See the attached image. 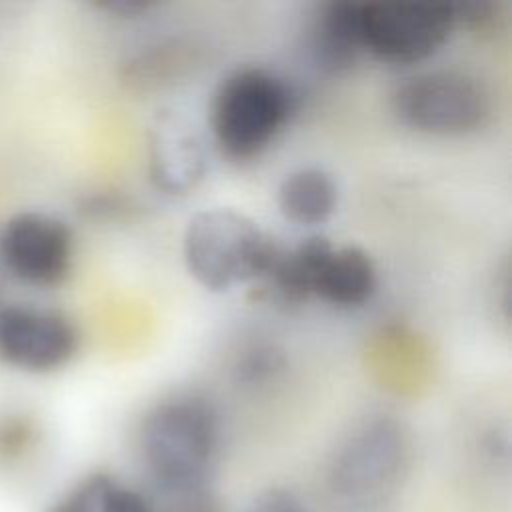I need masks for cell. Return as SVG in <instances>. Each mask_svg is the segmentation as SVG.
<instances>
[{"label":"cell","instance_id":"15","mask_svg":"<svg viewBox=\"0 0 512 512\" xmlns=\"http://www.w3.org/2000/svg\"><path fill=\"white\" fill-rule=\"evenodd\" d=\"M80 212L94 222H116L130 212V202L116 192H90L80 200Z\"/></svg>","mask_w":512,"mask_h":512},{"label":"cell","instance_id":"3","mask_svg":"<svg viewBox=\"0 0 512 512\" xmlns=\"http://www.w3.org/2000/svg\"><path fill=\"white\" fill-rule=\"evenodd\" d=\"M260 284L280 304L316 298L336 310H358L378 290V268L364 248L312 234L290 248H278Z\"/></svg>","mask_w":512,"mask_h":512},{"label":"cell","instance_id":"10","mask_svg":"<svg viewBox=\"0 0 512 512\" xmlns=\"http://www.w3.org/2000/svg\"><path fill=\"white\" fill-rule=\"evenodd\" d=\"M146 172L166 196L194 192L208 172L206 144L190 120L174 110L154 116L146 132Z\"/></svg>","mask_w":512,"mask_h":512},{"label":"cell","instance_id":"4","mask_svg":"<svg viewBox=\"0 0 512 512\" xmlns=\"http://www.w3.org/2000/svg\"><path fill=\"white\" fill-rule=\"evenodd\" d=\"M278 248L258 222L232 208L196 212L182 234L184 266L194 282L210 292L260 282Z\"/></svg>","mask_w":512,"mask_h":512},{"label":"cell","instance_id":"8","mask_svg":"<svg viewBox=\"0 0 512 512\" xmlns=\"http://www.w3.org/2000/svg\"><path fill=\"white\" fill-rule=\"evenodd\" d=\"M0 264L26 286L56 288L72 272L74 234L50 212H18L0 228Z\"/></svg>","mask_w":512,"mask_h":512},{"label":"cell","instance_id":"9","mask_svg":"<svg viewBox=\"0 0 512 512\" xmlns=\"http://www.w3.org/2000/svg\"><path fill=\"white\" fill-rule=\"evenodd\" d=\"M80 332L62 310L8 302L0 304V362L26 374H50L76 356Z\"/></svg>","mask_w":512,"mask_h":512},{"label":"cell","instance_id":"14","mask_svg":"<svg viewBox=\"0 0 512 512\" xmlns=\"http://www.w3.org/2000/svg\"><path fill=\"white\" fill-rule=\"evenodd\" d=\"M284 354L270 342L248 344L234 362V376L244 386H260L284 370Z\"/></svg>","mask_w":512,"mask_h":512},{"label":"cell","instance_id":"6","mask_svg":"<svg viewBox=\"0 0 512 512\" xmlns=\"http://www.w3.org/2000/svg\"><path fill=\"white\" fill-rule=\"evenodd\" d=\"M390 110L402 126L418 134L462 138L490 122L492 96L470 72L434 68L398 82L390 94Z\"/></svg>","mask_w":512,"mask_h":512},{"label":"cell","instance_id":"16","mask_svg":"<svg viewBox=\"0 0 512 512\" xmlns=\"http://www.w3.org/2000/svg\"><path fill=\"white\" fill-rule=\"evenodd\" d=\"M244 512H310L306 502H302V498L288 490V488H280V486H272L266 488L262 492H258L248 508Z\"/></svg>","mask_w":512,"mask_h":512},{"label":"cell","instance_id":"12","mask_svg":"<svg viewBox=\"0 0 512 512\" xmlns=\"http://www.w3.org/2000/svg\"><path fill=\"white\" fill-rule=\"evenodd\" d=\"M338 184L318 166H300L282 176L276 188L278 212L296 226H320L338 208Z\"/></svg>","mask_w":512,"mask_h":512},{"label":"cell","instance_id":"1","mask_svg":"<svg viewBox=\"0 0 512 512\" xmlns=\"http://www.w3.org/2000/svg\"><path fill=\"white\" fill-rule=\"evenodd\" d=\"M222 444L216 406L180 392L152 404L138 426V450L154 486L170 498L202 492Z\"/></svg>","mask_w":512,"mask_h":512},{"label":"cell","instance_id":"17","mask_svg":"<svg viewBox=\"0 0 512 512\" xmlns=\"http://www.w3.org/2000/svg\"><path fill=\"white\" fill-rule=\"evenodd\" d=\"M98 8L116 14L118 18H136L142 12H148L152 6L146 2H108V4H100Z\"/></svg>","mask_w":512,"mask_h":512},{"label":"cell","instance_id":"13","mask_svg":"<svg viewBox=\"0 0 512 512\" xmlns=\"http://www.w3.org/2000/svg\"><path fill=\"white\" fill-rule=\"evenodd\" d=\"M120 480L98 472L78 482L52 512H116Z\"/></svg>","mask_w":512,"mask_h":512},{"label":"cell","instance_id":"2","mask_svg":"<svg viewBox=\"0 0 512 512\" xmlns=\"http://www.w3.org/2000/svg\"><path fill=\"white\" fill-rule=\"evenodd\" d=\"M298 110L292 84L264 66H238L224 74L210 100L214 146L232 162L262 156Z\"/></svg>","mask_w":512,"mask_h":512},{"label":"cell","instance_id":"11","mask_svg":"<svg viewBox=\"0 0 512 512\" xmlns=\"http://www.w3.org/2000/svg\"><path fill=\"white\" fill-rule=\"evenodd\" d=\"M310 58L326 74L348 72L362 56L358 34V2L320 6L310 26Z\"/></svg>","mask_w":512,"mask_h":512},{"label":"cell","instance_id":"7","mask_svg":"<svg viewBox=\"0 0 512 512\" xmlns=\"http://www.w3.org/2000/svg\"><path fill=\"white\" fill-rule=\"evenodd\" d=\"M460 24L456 4L442 2H358L362 56L390 66L430 60Z\"/></svg>","mask_w":512,"mask_h":512},{"label":"cell","instance_id":"5","mask_svg":"<svg viewBox=\"0 0 512 512\" xmlns=\"http://www.w3.org/2000/svg\"><path fill=\"white\" fill-rule=\"evenodd\" d=\"M410 458L408 428L390 414H374L338 442L326 466V486L344 504H376L400 486Z\"/></svg>","mask_w":512,"mask_h":512}]
</instances>
